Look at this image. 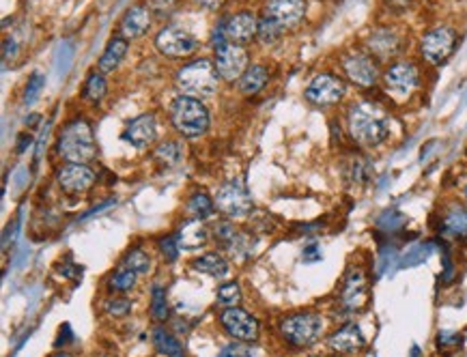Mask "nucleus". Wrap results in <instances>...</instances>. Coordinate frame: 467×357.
Instances as JSON below:
<instances>
[{"label": "nucleus", "instance_id": "obj_1", "mask_svg": "<svg viewBox=\"0 0 467 357\" xmlns=\"http://www.w3.org/2000/svg\"><path fill=\"white\" fill-rule=\"evenodd\" d=\"M347 132L355 145L375 149L390 138V116L379 103L357 101L347 112Z\"/></svg>", "mask_w": 467, "mask_h": 357}, {"label": "nucleus", "instance_id": "obj_2", "mask_svg": "<svg viewBox=\"0 0 467 357\" xmlns=\"http://www.w3.org/2000/svg\"><path fill=\"white\" fill-rule=\"evenodd\" d=\"M59 155L69 164H88L97 155V142L93 127L84 119L69 121L57 140Z\"/></svg>", "mask_w": 467, "mask_h": 357}, {"label": "nucleus", "instance_id": "obj_3", "mask_svg": "<svg viewBox=\"0 0 467 357\" xmlns=\"http://www.w3.org/2000/svg\"><path fill=\"white\" fill-rule=\"evenodd\" d=\"M172 127L186 138H199L209 130V110L205 103L190 95H179L170 105Z\"/></svg>", "mask_w": 467, "mask_h": 357}, {"label": "nucleus", "instance_id": "obj_4", "mask_svg": "<svg viewBox=\"0 0 467 357\" xmlns=\"http://www.w3.org/2000/svg\"><path fill=\"white\" fill-rule=\"evenodd\" d=\"M218 84H220V74L209 59L194 61L186 65L183 69H179L177 74V86L181 88L183 95H190L196 99L211 97L218 91Z\"/></svg>", "mask_w": 467, "mask_h": 357}, {"label": "nucleus", "instance_id": "obj_5", "mask_svg": "<svg viewBox=\"0 0 467 357\" xmlns=\"http://www.w3.org/2000/svg\"><path fill=\"white\" fill-rule=\"evenodd\" d=\"M278 332L282 340L291 347H312L323 334V318L317 312H295L280 320Z\"/></svg>", "mask_w": 467, "mask_h": 357}, {"label": "nucleus", "instance_id": "obj_6", "mask_svg": "<svg viewBox=\"0 0 467 357\" xmlns=\"http://www.w3.org/2000/svg\"><path fill=\"white\" fill-rule=\"evenodd\" d=\"M381 80L394 101H407L420 86V69L411 61H397L384 71Z\"/></svg>", "mask_w": 467, "mask_h": 357}, {"label": "nucleus", "instance_id": "obj_7", "mask_svg": "<svg viewBox=\"0 0 467 357\" xmlns=\"http://www.w3.org/2000/svg\"><path fill=\"white\" fill-rule=\"evenodd\" d=\"M457 43H459V34L453 26L430 28L420 39V54L428 65L439 67L455 54Z\"/></svg>", "mask_w": 467, "mask_h": 357}, {"label": "nucleus", "instance_id": "obj_8", "mask_svg": "<svg viewBox=\"0 0 467 357\" xmlns=\"http://www.w3.org/2000/svg\"><path fill=\"white\" fill-rule=\"evenodd\" d=\"M215 207H218L226 218L230 220H241L250 216L255 209L252 196L246 190L244 183L239 181H226L218 187L215 194Z\"/></svg>", "mask_w": 467, "mask_h": 357}, {"label": "nucleus", "instance_id": "obj_9", "mask_svg": "<svg viewBox=\"0 0 467 357\" xmlns=\"http://www.w3.org/2000/svg\"><path fill=\"white\" fill-rule=\"evenodd\" d=\"M220 325L235 343H257L261 334L259 318L239 306L224 308L220 312Z\"/></svg>", "mask_w": 467, "mask_h": 357}, {"label": "nucleus", "instance_id": "obj_10", "mask_svg": "<svg viewBox=\"0 0 467 357\" xmlns=\"http://www.w3.org/2000/svg\"><path fill=\"white\" fill-rule=\"evenodd\" d=\"M213 65L218 69V74L226 82L241 80V76L248 69V52L244 45L230 43V41H220L215 45V57Z\"/></svg>", "mask_w": 467, "mask_h": 357}, {"label": "nucleus", "instance_id": "obj_11", "mask_svg": "<svg viewBox=\"0 0 467 357\" xmlns=\"http://www.w3.org/2000/svg\"><path fill=\"white\" fill-rule=\"evenodd\" d=\"M155 48L161 57L186 59L194 54V50L199 48V41L181 26H164L155 37Z\"/></svg>", "mask_w": 467, "mask_h": 357}, {"label": "nucleus", "instance_id": "obj_12", "mask_svg": "<svg viewBox=\"0 0 467 357\" xmlns=\"http://www.w3.org/2000/svg\"><path fill=\"white\" fill-rule=\"evenodd\" d=\"M340 67H343L349 82L360 88H372L381 78L379 65H377L375 57L366 54V52H351V54L340 61Z\"/></svg>", "mask_w": 467, "mask_h": 357}, {"label": "nucleus", "instance_id": "obj_13", "mask_svg": "<svg viewBox=\"0 0 467 357\" xmlns=\"http://www.w3.org/2000/svg\"><path fill=\"white\" fill-rule=\"evenodd\" d=\"M304 95H306V99L310 103L321 105V108H328V105H336L345 99L347 84L334 74H319L306 86V93Z\"/></svg>", "mask_w": 467, "mask_h": 357}, {"label": "nucleus", "instance_id": "obj_14", "mask_svg": "<svg viewBox=\"0 0 467 357\" xmlns=\"http://www.w3.org/2000/svg\"><path fill=\"white\" fill-rule=\"evenodd\" d=\"M57 181L65 194H86L97 181V172L88 164H65L57 172Z\"/></svg>", "mask_w": 467, "mask_h": 357}, {"label": "nucleus", "instance_id": "obj_15", "mask_svg": "<svg viewBox=\"0 0 467 357\" xmlns=\"http://www.w3.org/2000/svg\"><path fill=\"white\" fill-rule=\"evenodd\" d=\"M306 0H267L265 17L280 24L284 30H289L301 24L304 15H306Z\"/></svg>", "mask_w": 467, "mask_h": 357}, {"label": "nucleus", "instance_id": "obj_16", "mask_svg": "<svg viewBox=\"0 0 467 357\" xmlns=\"http://www.w3.org/2000/svg\"><path fill=\"white\" fill-rule=\"evenodd\" d=\"M368 297V282L362 269H353L347 272L345 280H343V291H340V303H343L345 310H360Z\"/></svg>", "mask_w": 467, "mask_h": 357}, {"label": "nucleus", "instance_id": "obj_17", "mask_svg": "<svg viewBox=\"0 0 467 357\" xmlns=\"http://www.w3.org/2000/svg\"><path fill=\"white\" fill-rule=\"evenodd\" d=\"M257 34H259V20L255 17V13H248V11L235 13L230 15L224 24V37L230 43L246 45L252 41Z\"/></svg>", "mask_w": 467, "mask_h": 357}, {"label": "nucleus", "instance_id": "obj_18", "mask_svg": "<svg viewBox=\"0 0 467 357\" xmlns=\"http://www.w3.org/2000/svg\"><path fill=\"white\" fill-rule=\"evenodd\" d=\"M364 345H366V338H364L360 325H355V323H345L343 327H338L328 338V347L343 355L357 353L360 349H364Z\"/></svg>", "mask_w": 467, "mask_h": 357}, {"label": "nucleus", "instance_id": "obj_19", "mask_svg": "<svg viewBox=\"0 0 467 357\" xmlns=\"http://www.w3.org/2000/svg\"><path fill=\"white\" fill-rule=\"evenodd\" d=\"M157 138V119L155 114H140L136 116L128 127L123 132V140L130 142V145L142 149L149 147L151 142H155Z\"/></svg>", "mask_w": 467, "mask_h": 357}, {"label": "nucleus", "instance_id": "obj_20", "mask_svg": "<svg viewBox=\"0 0 467 357\" xmlns=\"http://www.w3.org/2000/svg\"><path fill=\"white\" fill-rule=\"evenodd\" d=\"M366 48H368V54H372L375 59L388 61L399 54L401 37L397 34V30H392V28H377L366 39Z\"/></svg>", "mask_w": 467, "mask_h": 357}, {"label": "nucleus", "instance_id": "obj_21", "mask_svg": "<svg viewBox=\"0 0 467 357\" xmlns=\"http://www.w3.org/2000/svg\"><path fill=\"white\" fill-rule=\"evenodd\" d=\"M121 37L123 39H138L151 28V9L145 5H134L125 11L121 17Z\"/></svg>", "mask_w": 467, "mask_h": 357}, {"label": "nucleus", "instance_id": "obj_22", "mask_svg": "<svg viewBox=\"0 0 467 357\" xmlns=\"http://www.w3.org/2000/svg\"><path fill=\"white\" fill-rule=\"evenodd\" d=\"M207 228L203 224V220H196V218H190L186 220L181 226L177 230V243L181 249H199L205 245L207 241Z\"/></svg>", "mask_w": 467, "mask_h": 357}, {"label": "nucleus", "instance_id": "obj_23", "mask_svg": "<svg viewBox=\"0 0 467 357\" xmlns=\"http://www.w3.org/2000/svg\"><path fill=\"white\" fill-rule=\"evenodd\" d=\"M125 54H128V39L112 37L110 43L106 45L101 59H99V71H101V74H112V71L119 69V65L125 59Z\"/></svg>", "mask_w": 467, "mask_h": 357}, {"label": "nucleus", "instance_id": "obj_24", "mask_svg": "<svg viewBox=\"0 0 467 357\" xmlns=\"http://www.w3.org/2000/svg\"><path fill=\"white\" fill-rule=\"evenodd\" d=\"M194 269L201 272V274H207V276H211L215 280H222V278L228 276L230 265H228V261L222 254L207 252V254H203V256H199L194 261Z\"/></svg>", "mask_w": 467, "mask_h": 357}, {"label": "nucleus", "instance_id": "obj_25", "mask_svg": "<svg viewBox=\"0 0 467 357\" xmlns=\"http://www.w3.org/2000/svg\"><path fill=\"white\" fill-rule=\"evenodd\" d=\"M267 80H269V71H267V67H263V65H252V67H248V69H246V74L241 76V80H239V91H241L244 95H257V93H261L263 88H265Z\"/></svg>", "mask_w": 467, "mask_h": 357}, {"label": "nucleus", "instance_id": "obj_26", "mask_svg": "<svg viewBox=\"0 0 467 357\" xmlns=\"http://www.w3.org/2000/svg\"><path fill=\"white\" fill-rule=\"evenodd\" d=\"M151 340H153L155 351H159L161 355H166V357H181V355H183L181 343H179L177 338H175L166 327H161V325L153 327V332H151Z\"/></svg>", "mask_w": 467, "mask_h": 357}, {"label": "nucleus", "instance_id": "obj_27", "mask_svg": "<svg viewBox=\"0 0 467 357\" xmlns=\"http://www.w3.org/2000/svg\"><path fill=\"white\" fill-rule=\"evenodd\" d=\"M441 233L450 237H465L467 235V207H455L450 213H446Z\"/></svg>", "mask_w": 467, "mask_h": 357}, {"label": "nucleus", "instance_id": "obj_28", "mask_svg": "<svg viewBox=\"0 0 467 357\" xmlns=\"http://www.w3.org/2000/svg\"><path fill=\"white\" fill-rule=\"evenodd\" d=\"M153 157H155V162H157L159 166H164V168H175L179 162H181L183 149H181V145H179V142L168 140V142H161V145L155 149Z\"/></svg>", "mask_w": 467, "mask_h": 357}, {"label": "nucleus", "instance_id": "obj_29", "mask_svg": "<svg viewBox=\"0 0 467 357\" xmlns=\"http://www.w3.org/2000/svg\"><path fill=\"white\" fill-rule=\"evenodd\" d=\"M215 209V201H211V196H207L205 192H196L190 196L188 201V213L196 220H207L211 218V213Z\"/></svg>", "mask_w": 467, "mask_h": 357}, {"label": "nucleus", "instance_id": "obj_30", "mask_svg": "<svg viewBox=\"0 0 467 357\" xmlns=\"http://www.w3.org/2000/svg\"><path fill=\"white\" fill-rule=\"evenodd\" d=\"M108 93V84H106V78L101 76V71H93L91 76L86 78L84 82V88H82V97L91 103H99Z\"/></svg>", "mask_w": 467, "mask_h": 357}, {"label": "nucleus", "instance_id": "obj_31", "mask_svg": "<svg viewBox=\"0 0 467 357\" xmlns=\"http://www.w3.org/2000/svg\"><path fill=\"white\" fill-rule=\"evenodd\" d=\"M136 278H138L136 272H132L130 267L121 265L119 269L110 276V282H108V287H110L112 291H117V293H125V291L134 289Z\"/></svg>", "mask_w": 467, "mask_h": 357}, {"label": "nucleus", "instance_id": "obj_32", "mask_svg": "<svg viewBox=\"0 0 467 357\" xmlns=\"http://www.w3.org/2000/svg\"><path fill=\"white\" fill-rule=\"evenodd\" d=\"M215 297H218V303L224 308H232V306H239L241 301V287L239 282H222L218 287V293H215Z\"/></svg>", "mask_w": 467, "mask_h": 357}, {"label": "nucleus", "instance_id": "obj_33", "mask_svg": "<svg viewBox=\"0 0 467 357\" xmlns=\"http://www.w3.org/2000/svg\"><path fill=\"white\" fill-rule=\"evenodd\" d=\"M123 265L130 267V269L136 272L138 276L140 274H149V269H151V256L145 252V249L134 247V249H130V252H128V256L123 258Z\"/></svg>", "mask_w": 467, "mask_h": 357}, {"label": "nucleus", "instance_id": "obj_34", "mask_svg": "<svg viewBox=\"0 0 467 357\" xmlns=\"http://www.w3.org/2000/svg\"><path fill=\"white\" fill-rule=\"evenodd\" d=\"M282 32H284V28L280 26V24H276L274 20H269V17H261L259 20V34L257 37L265 43V45H269V43H276L280 37H282Z\"/></svg>", "mask_w": 467, "mask_h": 357}, {"label": "nucleus", "instance_id": "obj_35", "mask_svg": "<svg viewBox=\"0 0 467 357\" xmlns=\"http://www.w3.org/2000/svg\"><path fill=\"white\" fill-rule=\"evenodd\" d=\"M151 316L161 323L168 318V306H166V291L161 287H153L151 291Z\"/></svg>", "mask_w": 467, "mask_h": 357}, {"label": "nucleus", "instance_id": "obj_36", "mask_svg": "<svg viewBox=\"0 0 467 357\" xmlns=\"http://www.w3.org/2000/svg\"><path fill=\"white\" fill-rule=\"evenodd\" d=\"M218 357H259V353L252 347H248V343H232L224 347Z\"/></svg>", "mask_w": 467, "mask_h": 357}, {"label": "nucleus", "instance_id": "obj_37", "mask_svg": "<svg viewBox=\"0 0 467 357\" xmlns=\"http://www.w3.org/2000/svg\"><path fill=\"white\" fill-rule=\"evenodd\" d=\"M103 310L110 314V316H125L132 312V301L123 299V297H115V299H108Z\"/></svg>", "mask_w": 467, "mask_h": 357}, {"label": "nucleus", "instance_id": "obj_38", "mask_svg": "<svg viewBox=\"0 0 467 357\" xmlns=\"http://www.w3.org/2000/svg\"><path fill=\"white\" fill-rule=\"evenodd\" d=\"M43 76L41 74H32V78L28 80V84H26V95H24V101L26 103H32L34 99H37V95H39V91L43 88Z\"/></svg>", "mask_w": 467, "mask_h": 357}, {"label": "nucleus", "instance_id": "obj_39", "mask_svg": "<svg viewBox=\"0 0 467 357\" xmlns=\"http://www.w3.org/2000/svg\"><path fill=\"white\" fill-rule=\"evenodd\" d=\"M159 249H161V254L166 256V261H177V256H179V243H177V237H166V239H161L159 241Z\"/></svg>", "mask_w": 467, "mask_h": 357}, {"label": "nucleus", "instance_id": "obj_40", "mask_svg": "<svg viewBox=\"0 0 467 357\" xmlns=\"http://www.w3.org/2000/svg\"><path fill=\"white\" fill-rule=\"evenodd\" d=\"M149 5H151V7H149L151 11H155L157 15L164 17V15H170V13L175 11L177 0H151Z\"/></svg>", "mask_w": 467, "mask_h": 357}, {"label": "nucleus", "instance_id": "obj_41", "mask_svg": "<svg viewBox=\"0 0 467 357\" xmlns=\"http://www.w3.org/2000/svg\"><path fill=\"white\" fill-rule=\"evenodd\" d=\"M411 3H414V0H384V7L390 13L399 15V13H405L411 7Z\"/></svg>", "mask_w": 467, "mask_h": 357}, {"label": "nucleus", "instance_id": "obj_42", "mask_svg": "<svg viewBox=\"0 0 467 357\" xmlns=\"http://www.w3.org/2000/svg\"><path fill=\"white\" fill-rule=\"evenodd\" d=\"M321 258V252H319V245H308L306 247V252H304V261H308V263H312V261H319Z\"/></svg>", "mask_w": 467, "mask_h": 357}, {"label": "nucleus", "instance_id": "obj_43", "mask_svg": "<svg viewBox=\"0 0 467 357\" xmlns=\"http://www.w3.org/2000/svg\"><path fill=\"white\" fill-rule=\"evenodd\" d=\"M196 3H199L201 7H205V9H218L224 0H196Z\"/></svg>", "mask_w": 467, "mask_h": 357}, {"label": "nucleus", "instance_id": "obj_44", "mask_svg": "<svg viewBox=\"0 0 467 357\" xmlns=\"http://www.w3.org/2000/svg\"><path fill=\"white\" fill-rule=\"evenodd\" d=\"M50 357H71V355L65 353V351H59V353H54V355H50Z\"/></svg>", "mask_w": 467, "mask_h": 357}, {"label": "nucleus", "instance_id": "obj_45", "mask_svg": "<svg viewBox=\"0 0 467 357\" xmlns=\"http://www.w3.org/2000/svg\"><path fill=\"white\" fill-rule=\"evenodd\" d=\"M463 198H465V203H467V183L463 185Z\"/></svg>", "mask_w": 467, "mask_h": 357}]
</instances>
